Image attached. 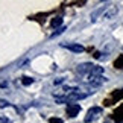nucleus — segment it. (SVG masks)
<instances>
[{
    "label": "nucleus",
    "instance_id": "obj_4",
    "mask_svg": "<svg viewBox=\"0 0 123 123\" xmlns=\"http://www.w3.org/2000/svg\"><path fill=\"white\" fill-rule=\"evenodd\" d=\"M100 114H102V108H100V106H93V108H90L88 112H87V117H85V123H90V122L96 120Z\"/></svg>",
    "mask_w": 123,
    "mask_h": 123
},
{
    "label": "nucleus",
    "instance_id": "obj_6",
    "mask_svg": "<svg viewBox=\"0 0 123 123\" xmlns=\"http://www.w3.org/2000/svg\"><path fill=\"white\" fill-rule=\"evenodd\" d=\"M79 111H81V106L78 105V103H70V105H67V116L68 117H76L79 114Z\"/></svg>",
    "mask_w": 123,
    "mask_h": 123
},
{
    "label": "nucleus",
    "instance_id": "obj_11",
    "mask_svg": "<svg viewBox=\"0 0 123 123\" xmlns=\"http://www.w3.org/2000/svg\"><path fill=\"white\" fill-rule=\"evenodd\" d=\"M11 106V103H9L8 100H3V99H0V108H8Z\"/></svg>",
    "mask_w": 123,
    "mask_h": 123
},
{
    "label": "nucleus",
    "instance_id": "obj_3",
    "mask_svg": "<svg viewBox=\"0 0 123 123\" xmlns=\"http://www.w3.org/2000/svg\"><path fill=\"white\" fill-rule=\"evenodd\" d=\"M108 81L106 78L103 76H94V74H90V76H87V79H85V82H87L88 85H91V87H100L102 84H105Z\"/></svg>",
    "mask_w": 123,
    "mask_h": 123
},
{
    "label": "nucleus",
    "instance_id": "obj_10",
    "mask_svg": "<svg viewBox=\"0 0 123 123\" xmlns=\"http://www.w3.org/2000/svg\"><path fill=\"white\" fill-rule=\"evenodd\" d=\"M61 25H62V18H61V17H55L53 20H52V26H53V27H58Z\"/></svg>",
    "mask_w": 123,
    "mask_h": 123
},
{
    "label": "nucleus",
    "instance_id": "obj_7",
    "mask_svg": "<svg viewBox=\"0 0 123 123\" xmlns=\"http://www.w3.org/2000/svg\"><path fill=\"white\" fill-rule=\"evenodd\" d=\"M117 12H119V6H108L105 14H103V18L110 20V18H112L114 15H117Z\"/></svg>",
    "mask_w": 123,
    "mask_h": 123
},
{
    "label": "nucleus",
    "instance_id": "obj_1",
    "mask_svg": "<svg viewBox=\"0 0 123 123\" xmlns=\"http://www.w3.org/2000/svg\"><path fill=\"white\" fill-rule=\"evenodd\" d=\"M76 72L79 74H85V76H90V74H94V76H102L103 73V67H99V65H94V64H90V62H85L78 65Z\"/></svg>",
    "mask_w": 123,
    "mask_h": 123
},
{
    "label": "nucleus",
    "instance_id": "obj_12",
    "mask_svg": "<svg viewBox=\"0 0 123 123\" xmlns=\"http://www.w3.org/2000/svg\"><path fill=\"white\" fill-rule=\"evenodd\" d=\"M49 123H64V120L58 119V117H52V119H49Z\"/></svg>",
    "mask_w": 123,
    "mask_h": 123
},
{
    "label": "nucleus",
    "instance_id": "obj_14",
    "mask_svg": "<svg viewBox=\"0 0 123 123\" xmlns=\"http://www.w3.org/2000/svg\"><path fill=\"white\" fill-rule=\"evenodd\" d=\"M62 81H64L62 78H58L56 81H53V84H55V85H59V84H62Z\"/></svg>",
    "mask_w": 123,
    "mask_h": 123
},
{
    "label": "nucleus",
    "instance_id": "obj_8",
    "mask_svg": "<svg viewBox=\"0 0 123 123\" xmlns=\"http://www.w3.org/2000/svg\"><path fill=\"white\" fill-rule=\"evenodd\" d=\"M21 84L25 85V87H27V85H32V84H34V79L29 78V76H23V78H21Z\"/></svg>",
    "mask_w": 123,
    "mask_h": 123
},
{
    "label": "nucleus",
    "instance_id": "obj_16",
    "mask_svg": "<svg viewBox=\"0 0 123 123\" xmlns=\"http://www.w3.org/2000/svg\"><path fill=\"white\" fill-rule=\"evenodd\" d=\"M0 87H8V82H0Z\"/></svg>",
    "mask_w": 123,
    "mask_h": 123
},
{
    "label": "nucleus",
    "instance_id": "obj_9",
    "mask_svg": "<svg viewBox=\"0 0 123 123\" xmlns=\"http://www.w3.org/2000/svg\"><path fill=\"white\" fill-rule=\"evenodd\" d=\"M114 67H116V68H123V55H120L119 58L116 59V62H114Z\"/></svg>",
    "mask_w": 123,
    "mask_h": 123
},
{
    "label": "nucleus",
    "instance_id": "obj_13",
    "mask_svg": "<svg viewBox=\"0 0 123 123\" xmlns=\"http://www.w3.org/2000/svg\"><path fill=\"white\" fill-rule=\"evenodd\" d=\"M64 31H65V27H59V29L56 31V32H53V34H52V38H53V37H58V35H61Z\"/></svg>",
    "mask_w": 123,
    "mask_h": 123
},
{
    "label": "nucleus",
    "instance_id": "obj_2",
    "mask_svg": "<svg viewBox=\"0 0 123 123\" xmlns=\"http://www.w3.org/2000/svg\"><path fill=\"white\" fill-rule=\"evenodd\" d=\"M88 94H85V93H81L79 90L76 88L74 91L72 93H68V94H65V96H56L55 97V100L58 102V103H65V102H74V100H82V99H85Z\"/></svg>",
    "mask_w": 123,
    "mask_h": 123
},
{
    "label": "nucleus",
    "instance_id": "obj_15",
    "mask_svg": "<svg viewBox=\"0 0 123 123\" xmlns=\"http://www.w3.org/2000/svg\"><path fill=\"white\" fill-rule=\"evenodd\" d=\"M0 123H9V119H6V117H0Z\"/></svg>",
    "mask_w": 123,
    "mask_h": 123
},
{
    "label": "nucleus",
    "instance_id": "obj_5",
    "mask_svg": "<svg viewBox=\"0 0 123 123\" xmlns=\"http://www.w3.org/2000/svg\"><path fill=\"white\" fill-rule=\"evenodd\" d=\"M61 46L65 47L67 50L74 52V53H81V52H84V46H81L79 43H62Z\"/></svg>",
    "mask_w": 123,
    "mask_h": 123
}]
</instances>
